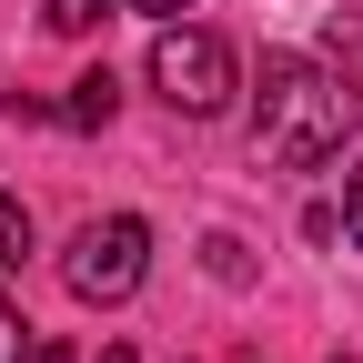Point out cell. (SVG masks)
<instances>
[{
	"label": "cell",
	"mask_w": 363,
	"mask_h": 363,
	"mask_svg": "<svg viewBox=\"0 0 363 363\" xmlns=\"http://www.w3.org/2000/svg\"><path fill=\"white\" fill-rule=\"evenodd\" d=\"M101 363H142V353H131V343H111V353H101Z\"/></svg>",
	"instance_id": "12"
},
{
	"label": "cell",
	"mask_w": 363,
	"mask_h": 363,
	"mask_svg": "<svg viewBox=\"0 0 363 363\" xmlns=\"http://www.w3.org/2000/svg\"><path fill=\"white\" fill-rule=\"evenodd\" d=\"M323 51H333V71L353 61V81H363V21H333V30H323Z\"/></svg>",
	"instance_id": "7"
},
{
	"label": "cell",
	"mask_w": 363,
	"mask_h": 363,
	"mask_svg": "<svg viewBox=\"0 0 363 363\" xmlns=\"http://www.w3.org/2000/svg\"><path fill=\"white\" fill-rule=\"evenodd\" d=\"M131 11H152V21H182V11H192V0H131Z\"/></svg>",
	"instance_id": "10"
},
{
	"label": "cell",
	"mask_w": 363,
	"mask_h": 363,
	"mask_svg": "<svg viewBox=\"0 0 363 363\" xmlns=\"http://www.w3.org/2000/svg\"><path fill=\"white\" fill-rule=\"evenodd\" d=\"M0 363H30V323H21L11 303H0Z\"/></svg>",
	"instance_id": "8"
},
{
	"label": "cell",
	"mask_w": 363,
	"mask_h": 363,
	"mask_svg": "<svg viewBox=\"0 0 363 363\" xmlns=\"http://www.w3.org/2000/svg\"><path fill=\"white\" fill-rule=\"evenodd\" d=\"M40 21H51L61 40H81V30H101V21H111V0H40Z\"/></svg>",
	"instance_id": "6"
},
{
	"label": "cell",
	"mask_w": 363,
	"mask_h": 363,
	"mask_svg": "<svg viewBox=\"0 0 363 363\" xmlns=\"http://www.w3.org/2000/svg\"><path fill=\"white\" fill-rule=\"evenodd\" d=\"M21 262H30V212H21L11 192H0V283H11Z\"/></svg>",
	"instance_id": "5"
},
{
	"label": "cell",
	"mask_w": 363,
	"mask_h": 363,
	"mask_svg": "<svg viewBox=\"0 0 363 363\" xmlns=\"http://www.w3.org/2000/svg\"><path fill=\"white\" fill-rule=\"evenodd\" d=\"M111 111H121V81H111V71H81V81H71V101H61L71 131H101Z\"/></svg>",
	"instance_id": "4"
},
{
	"label": "cell",
	"mask_w": 363,
	"mask_h": 363,
	"mask_svg": "<svg viewBox=\"0 0 363 363\" xmlns=\"http://www.w3.org/2000/svg\"><path fill=\"white\" fill-rule=\"evenodd\" d=\"M343 233H353V252H363V162H353V182H343Z\"/></svg>",
	"instance_id": "9"
},
{
	"label": "cell",
	"mask_w": 363,
	"mask_h": 363,
	"mask_svg": "<svg viewBox=\"0 0 363 363\" xmlns=\"http://www.w3.org/2000/svg\"><path fill=\"white\" fill-rule=\"evenodd\" d=\"M142 272H152V222L142 212H91L71 233V252H61V283L81 303H131Z\"/></svg>",
	"instance_id": "2"
},
{
	"label": "cell",
	"mask_w": 363,
	"mask_h": 363,
	"mask_svg": "<svg viewBox=\"0 0 363 363\" xmlns=\"http://www.w3.org/2000/svg\"><path fill=\"white\" fill-rule=\"evenodd\" d=\"M30 363H71V343H30Z\"/></svg>",
	"instance_id": "11"
},
{
	"label": "cell",
	"mask_w": 363,
	"mask_h": 363,
	"mask_svg": "<svg viewBox=\"0 0 363 363\" xmlns=\"http://www.w3.org/2000/svg\"><path fill=\"white\" fill-rule=\"evenodd\" d=\"M233 81H242V61H233V40H222V30L162 21V40H152V91H162L182 121H212L222 101H233Z\"/></svg>",
	"instance_id": "3"
},
{
	"label": "cell",
	"mask_w": 363,
	"mask_h": 363,
	"mask_svg": "<svg viewBox=\"0 0 363 363\" xmlns=\"http://www.w3.org/2000/svg\"><path fill=\"white\" fill-rule=\"evenodd\" d=\"M353 121H363V81H353V71H323V61H303V51H262L252 152H262L272 172H323Z\"/></svg>",
	"instance_id": "1"
}]
</instances>
